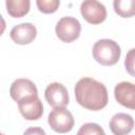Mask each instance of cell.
I'll list each match as a JSON object with an SVG mask.
<instances>
[{
  "mask_svg": "<svg viewBox=\"0 0 135 135\" xmlns=\"http://www.w3.org/2000/svg\"><path fill=\"white\" fill-rule=\"evenodd\" d=\"M74 92L76 101L90 111H99L103 109L109 101L105 85L90 77L79 79L75 84Z\"/></svg>",
  "mask_w": 135,
  "mask_h": 135,
  "instance_id": "1",
  "label": "cell"
},
{
  "mask_svg": "<svg viewBox=\"0 0 135 135\" xmlns=\"http://www.w3.org/2000/svg\"><path fill=\"white\" fill-rule=\"evenodd\" d=\"M92 54L98 63L109 66L118 62L121 55V50L118 43L112 39H99L94 43Z\"/></svg>",
  "mask_w": 135,
  "mask_h": 135,
  "instance_id": "2",
  "label": "cell"
},
{
  "mask_svg": "<svg viewBox=\"0 0 135 135\" xmlns=\"http://www.w3.org/2000/svg\"><path fill=\"white\" fill-rule=\"evenodd\" d=\"M47 122L53 131L64 134L73 129L75 120L72 113L65 108H55L49 114Z\"/></svg>",
  "mask_w": 135,
  "mask_h": 135,
  "instance_id": "3",
  "label": "cell"
},
{
  "mask_svg": "<svg viewBox=\"0 0 135 135\" xmlns=\"http://www.w3.org/2000/svg\"><path fill=\"white\" fill-rule=\"evenodd\" d=\"M55 32L57 37L61 41L70 43L79 37L81 32V24L74 17H71V16L62 17L57 22Z\"/></svg>",
  "mask_w": 135,
  "mask_h": 135,
  "instance_id": "4",
  "label": "cell"
},
{
  "mask_svg": "<svg viewBox=\"0 0 135 135\" xmlns=\"http://www.w3.org/2000/svg\"><path fill=\"white\" fill-rule=\"evenodd\" d=\"M80 13L85 21L91 24H99L107 18L105 6L97 0H85L80 5Z\"/></svg>",
  "mask_w": 135,
  "mask_h": 135,
  "instance_id": "5",
  "label": "cell"
},
{
  "mask_svg": "<svg viewBox=\"0 0 135 135\" xmlns=\"http://www.w3.org/2000/svg\"><path fill=\"white\" fill-rule=\"evenodd\" d=\"M44 97L47 103L55 108H64L69 104V93L65 86L59 82L50 83L45 91Z\"/></svg>",
  "mask_w": 135,
  "mask_h": 135,
  "instance_id": "6",
  "label": "cell"
},
{
  "mask_svg": "<svg viewBox=\"0 0 135 135\" xmlns=\"http://www.w3.org/2000/svg\"><path fill=\"white\" fill-rule=\"evenodd\" d=\"M18 109L26 120H37L43 114V105L38 96H31L20 100Z\"/></svg>",
  "mask_w": 135,
  "mask_h": 135,
  "instance_id": "7",
  "label": "cell"
},
{
  "mask_svg": "<svg viewBox=\"0 0 135 135\" xmlns=\"http://www.w3.org/2000/svg\"><path fill=\"white\" fill-rule=\"evenodd\" d=\"M9 95L16 102H19L26 97L38 96V90L32 80L19 78L12 83L9 88Z\"/></svg>",
  "mask_w": 135,
  "mask_h": 135,
  "instance_id": "8",
  "label": "cell"
},
{
  "mask_svg": "<svg viewBox=\"0 0 135 135\" xmlns=\"http://www.w3.org/2000/svg\"><path fill=\"white\" fill-rule=\"evenodd\" d=\"M114 96L116 101L127 109L135 110V84L121 81L115 85Z\"/></svg>",
  "mask_w": 135,
  "mask_h": 135,
  "instance_id": "9",
  "label": "cell"
},
{
  "mask_svg": "<svg viewBox=\"0 0 135 135\" xmlns=\"http://www.w3.org/2000/svg\"><path fill=\"white\" fill-rule=\"evenodd\" d=\"M11 39L17 44H28L37 36V28L33 23L24 22L15 25L9 32Z\"/></svg>",
  "mask_w": 135,
  "mask_h": 135,
  "instance_id": "10",
  "label": "cell"
},
{
  "mask_svg": "<svg viewBox=\"0 0 135 135\" xmlns=\"http://www.w3.org/2000/svg\"><path fill=\"white\" fill-rule=\"evenodd\" d=\"M110 130L114 135H128L134 128V119L126 113H117L110 120Z\"/></svg>",
  "mask_w": 135,
  "mask_h": 135,
  "instance_id": "11",
  "label": "cell"
},
{
  "mask_svg": "<svg viewBox=\"0 0 135 135\" xmlns=\"http://www.w3.org/2000/svg\"><path fill=\"white\" fill-rule=\"evenodd\" d=\"M6 11L14 18H21L30 11V0H6Z\"/></svg>",
  "mask_w": 135,
  "mask_h": 135,
  "instance_id": "12",
  "label": "cell"
},
{
  "mask_svg": "<svg viewBox=\"0 0 135 135\" xmlns=\"http://www.w3.org/2000/svg\"><path fill=\"white\" fill-rule=\"evenodd\" d=\"M114 11L120 17L130 18L135 15V0H115Z\"/></svg>",
  "mask_w": 135,
  "mask_h": 135,
  "instance_id": "13",
  "label": "cell"
},
{
  "mask_svg": "<svg viewBox=\"0 0 135 135\" xmlns=\"http://www.w3.org/2000/svg\"><path fill=\"white\" fill-rule=\"evenodd\" d=\"M76 135H105V133L98 123L86 122L80 127Z\"/></svg>",
  "mask_w": 135,
  "mask_h": 135,
  "instance_id": "14",
  "label": "cell"
},
{
  "mask_svg": "<svg viewBox=\"0 0 135 135\" xmlns=\"http://www.w3.org/2000/svg\"><path fill=\"white\" fill-rule=\"evenodd\" d=\"M36 4L40 12L44 14H51L57 11L60 2L59 0H37Z\"/></svg>",
  "mask_w": 135,
  "mask_h": 135,
  "instance_id": "15",
  "label": "cell"
},
{
  "mask_svg": "<svg viewBox=\"0 0 135 135\" xmlns=\"http://www.w3.org/2000/svg\"><path fill=\"white\" fill-rule=\"evenodd\" d=\"M124 68L126 71L133 77H135V47L131 49L124 58Z\"/></svg>",
  "mask_w": 135,
  "mask_h": 135,
  "instance_id": "16",
  "label": "cell"
},
{
  "mask_svg": "<svg viewBox=\"0 0 135 135\" xmlns=\"http://www.w3.org/2000/svg\"><path fill=\"white\" fill-rule=\"evenodd\" d=\"M23 135H46V134H45V131L42 128L32 127V128H28L27 130H25Z\"/></svg>",
  "mask_w": 135,
  "mask_h": 135,
  "instance_id": "17",
  "label": "cell"
},
{
  "mask_svg": "<svg viewBox=\"0 0 135 135\" xmlns=\"http://www.w3.org/2000/svg\"><path fill=\"white\" fill-rule=\"evenodd\" d=\"M1 135H4V134H1Z\"/></svg>",
  "mask_w": 135,
  "mask_h": 135,
  "instance_id": "18",
  "label": "cell"
}]
</instances>
